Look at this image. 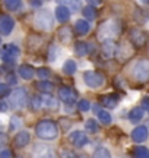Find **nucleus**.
Returning <instances> with one entry per match:
<instances>
[{"label":"nucleus","instance_id":"obj_35","mask_svg":"<svg viewBox=\"0 0 149 158\" xmlns=\"http://www.w3.org/2000/svg\"><path fill=\"white\" fill-rule=\"evenodd\" d=\"M9 92H10V89H9V85H6V84H0V97L7 95Z\"/></svg>","mask_w":149,"mask_h":158},{"label":"nucleus","instance_id":"obj_28","mask_svg":"<svg viewBox=\"0 0 149 158\" xmlns=\"http://www.w3.org/2000/svg\"><path fill=\"white\" fill-rule=\"evenodd\" d=\"M135 155H136V157H142V158H148L149 157V149L145 147L135 148Z\"/></svg>","mask_w":149,"mask_h":158},{"label":"nucleus","instance_id":"obj_29","mask_svg":"<svg viewBox=\"0 0 149 158\" xmlns=\"http://www.w3.org/2000/svg\"><path fill=\"white\" fill-rule=\"evenodd\" d=\"M78 107H79L80 111H89L91 110V102L88 101V100H79Z\"/></svg>","mask_w":149,"mask_h":158},{"label":"nucleus","instance_id":"obj_22","mask_svg":"<svg viewBox=\"0 0 149 158\" xmlns=\"http://www.w3.org/2000/svg\"><path fill=\"white\" fill-rule=\"evenodd\" d=\"M58 37H60V40H62L63 43L70 41V38H72V31H70L69 27H64V28L60 29V31H58Z\"/></svg>","mask_w":149,"mask_h":158},{"label":"nucleus","instance_id":"obj_32","mask_svg":"<svg viewBox=\"0 0 149 158\" xmlns=\"http://www.w3.org/2000/svg\"><path fill=\"white\" fill-rule=\"evenodd\" d=\"M41 106H42V98H41V97H34V98H32V108H34V110H38Z\"/></svg>","mask_w":149,"mask_h":158},{"label":"nucleus","instance_id":"obj_37","mask_svg":"<svg viewBox=\"0 0 149 158\" xmlns=\"http://www.w3.org/2000/svg\"><path fill=\"white\" fill-rule=\"evenodd\" d=\"M7 108H9V104H7L6 101H3V100H0V113L7 111Z\"/></svg>","mask_w":149,"mask_h":158},{"label":"nucleus","instance_id":"obj_3","mask_svg":"<svg viewBox=\"0 0 149 158\" xmlns=\"http://www.w3.org/2000/svg\"><path fill=\"white\" fill-rule=\"evenodd\" d=\"M35 27L41 31H50L54 27V19H53L51 12L48 9L40 10L35 15Z\"/></svg>","mask_w":149,"mask_h":158},{"label":"nucleus","instance_id":"obj_38","mask_svg":"<svg viewBox=\"0 0 149 158\" xmlns=\"http://www.w3.org/2000/svg\"><path fill=\"white\" fill-rule=\"evenodd\" d=\"M140 104H142V107H143L145 110H149V97H145V98H142Z\"/></svg>","mask_w":149,"mask_h":158},{"label":"nucleus","instance_id":"obj_34","mask_svg":"<svg viewBox=\"0 0 149 158\" xmlns=\"http://www.w3.org/2000/svg\"><path fill=\"white\" fill-rule=\"evenodd\" d=\"M21 126V120L18 117H12L10 118V130H15V129H18Z\"/></svg>","mask_w":149,"mask_h":158},{"label":"nucleus","instance_id":"obj_43","mask_svg":"<svg viewBox=\"0 0 149 158\" xmlns=\"http://www.w3.org/2000/svg\"><path fill=\"white\" fill-rule=\"evenodd\" d=\"M0 44H2V38H0Z\"/></svg>","mask_w":149,"mask_h":158},{"label":"nucleus","instance_id":"obj_36","mask_svg":"<svg viewBox=\"0 0 149 158\" xmlns=\"http://www.w3.org/2000/svg\"><path fill=\"white\" fill-rule=\"evenodd\" d=\"M6 79H7V84H9V85H15L18 82V81H16V76H15L13 73H9L7 76H6Z\"/></svg>","mask_w":149,"mask_h":158},{"label":"nucleus","instance_id":"obj_33","mask_svg":"<svg viewBox=\"0 0 149 158\" xmlns=\"http://www.w3.org/2000/svg\"><path fill=\"white\" fill-rule=\"evenodd\" d=\"M38 76H40L41 79H47L48 76H50V70H48V69H46V68L38 69Z\"/></svg>","mask_w":149,"mask_h":158},{"label":"nucleus","instance_id":"obj_7","mask_svg":"<svg viewBox=\"0 0 149 158\" xmlns=\"http://www.w3.org/2000/svg\"><path fill=\"white\" fill-rule=\"evenodd\" d=\"M10 104L13 108H23L26 104V91L18 88L10 94Z\"/></svg>","mask_w":149,"mask_h":158},{"label":"nucleus","instance_id":"obj_5","mask_svg":"<svg viewBox=\"0 0 149 158\" xmlns=\"http://www.w3.org/2000/svg\"><path fill=\"white\" fill-rule=\"evenodd\" d=\"M19 54H21V50L15 44H6L0 50V56H2L5 63H15L18 60Z\"/></svg>","mask_w":149,"mask_h":158},{"label":"nucleus","instance_id":"obj_30","mask_svg":"<svg viewBox=\"0 0 149 158\" xmlns=\"http://www.w3.org/2000/svg\"><path fill=\"white\" fill-rule=\"evenodd\" d=\"M103 51L107 57H111L113 56V53H114V45L111 44V43H107V44L103 45Z\"/></svg>","mask_w":149,"mask_h":158},{"label":"nucleus","instance_id":"obj_42","mask_svg":"<svg viewBox=\"0 0 149 158\" xmlns=\"http://www.w3.org/2000/svg\"><path fill=\"white\" fill-rule=\"evenodd\" d=\"M142 2H143V3H149V0H142Z\"/></svg>","mask_w":149,"mask_h":158},{"label":"nucleus","instance_id":"obj_10","mask_svg":"<svg viewBox=\"0 0 149 158\" xmlns=\"http://www.w3.org/2000/svg\"><path fill=\"white\" fill-rule=\"evenodd\" d=\"M69 141L73 143L76 148H82L83 145H86L88 143V136H86L85 132H80V130H76V132H73V133H70L69 136Z\"/></svg>","mask_w":149,"mask_h":158},{"label":"nucleus","instance_id":"obj_31","mask_svg":"<svg viewBox=\"0 0 149 158\" xmlns=\"http://www.w3.org/2000/svg\"><path fill=\"white\" fill-rule=\"evenodd\" d=\"M94 157H110V152L107 148H98L97 151L94 152Z\"/></svg>","mask_w":149,"mask_h":158},{"label":"nucleus","instance_id":"obj_15","mask_svg":"<svg viewBox=\"0 0 149 158\" xmlns=\"http://www.w3.org/2000/svg\"><path fill=\"white\" fill-rule=\"evenodd\" d=\"M145 116V108L143 107H135L129 113V118H130V122L132 123H138V122H140L142 118H143Z\"/></svg>","mask_w":149,"mask_h":158},{"label":"nucleus","instance_id":"obj_18","mask_svg":"<svg viewBox=\"0 0 149 158\" xmlns=\"http://www.w3.org/2000/svg\"><path fill=\"white\" fill-rule=\"evenodd\" d=\"M103 106L107 108H115L119 106V97L117 95H107L103 98Z\"/></svg>","mask_w":149,"mask_h":158},{"label":"nucleus","instance_id":"obj_41","mask_svg":"<svg viewBox=\"0 0 149 158\" xmlns=\"http://www.w3.org/2000/svg\"><path fill=\"white\" fill-rule=\"evenodd\" d=\"M89 3H94V5H98L99 3V0H88Z\"/></svg>","mask_w":149,"mask_h":158},{"label":"nucleus","instance_id":"obj_14","mask_svg":"<svg viewBox=\"0 0 149 158\" xmlns=\"http://www.w3.org/2000/svg\"><path fill=\"white\" fill-rule=\"evenodd\" d=\"M130 38H132V41L136 45H143L145 43H146L145 34L142 31H139V29H132V31H130Z\"/></svg>","mask_w":149,"mask_h":158},{"label":"nucleus","instance_id":"obj_26","mask_svg":"<svg viewBox=\"0 0 149 158\" xmlns=\"http://www.w3.org/2000/svg\"><path fill=\"white\" fill-rule=\"evenodd\" d=\"M74 53L79 57L85 56L86 53H88V44H85V43H78V44L74 45Z\"/></svg>","mask_w":149,"mask_h":158},{"label":"nucleus","instance_id":"obj_1","mask_svg":"<svg viewBox=\"0 0 149 158\" xmlns=\"http://www.w3.org/2000/svg\"><path fill=\"white\" fill-rule=\"evenodd\" d=\"M37 136L44 141H53L58 136V126L51 120H42L35 127Z\"/></svg>","mask_w":149,"mask_h":158},{"label":"nucleus","instance_id":"obj_9","mask_svg":"<svg viewBox=\"0 0 149 158\" xmlns=\"http://www.w3.org/2000/svg\"><path fill=\"white\" fill-rule=\"evenodd\" d=\"M58 97H60L66 104H69V106H72V104L76 102V92H74L72 88H69V86H62V88L58 89Z\"/></svg>","mask_w":149,"mask_h":158},{"label":"nucleus","instance_id":"obj_24","mask_svg":"<svg viewBox=\"0 0 149 158\" xmlns=\"http://www.w3.org/2000/svg\"><path fill=\"white\" fill-rule=\"evenodd\" d=\"M85 129L88 132H91V133H97L98 130H99V127H98V123L94 118H88L85 122Z\"/></svg>","mask_w":149,"mask_h":158},{"label":"nucleus","instance_id":"obj_40","mask_svg":"<svg viewBox=\"0 0 149 158\" xmlns=\"http://www.w3.org/2000/svg\"><path fill=\"white\" fill-rule=\"evenodd\" d=\"M0 157H12V152L9 149H3V151L0 152Z\"/></svg>","mask_w":149,"mask_h":158},{"label":"nucleus","instance_id":"obj_11","mask_svg":"<svg viewBox=\"0 0 149 158\" xmlns=\"http://www.w3.org/2000/svg\"><path fill=\"white\" fill-rule=\"evenodd\" d=\"M132 139L135 142H145L148 139V127L146 126H138V127H135L132 132Z\"/></svg>","mask_w":149,"mask_h":158},{"label":"nucleus","instance_id":"obj_17","mask_svg":"<svg viewBox=\"0 0 149 158\" xmlns=\"http://www.w3.org/2000/svg\"><path fill=\"white\" fill-rule=\"evenodd\" d=\"M74 28H76V31H78L79 35H86L88 31H89V22H86L85 19H78Z\"/></svg>","mask_w":149,"mask_h":158},{"label":"nucleus","instance_id":"obj_4","mask_svg":"<svg viewBox=\"0 0 149 158\" xmlns=\"http://www.w3.org/2000/svg\"><path fill=\"white\" fill-rule=\"evenodd\" d=\"M132 76L138 82H146L149 79V60H139L132 69Z\"/></svg>","mask_w":149,"mask_h":158},{"label":"nucleus","instance_id":"obj_16","mask_svg":"<svg viewBox=\"0 0 149 158\" xmlns=\"http://www.w3.org/2000/svg\"><path fill=\"white\" fill-rule=\"evenodd\" d=\"M18 73L21 75V78L22 79H26V81H29V79L34 78V69H32V66H28V64H22L21 68L18 69Z\"/></svg>","mask_w":149,"mask_h":158},{"label":"nucleus","instance_id":"obj_23","mask_svg":"<svg viewBox=\"0 0 149 158\" xmlns=\"http://www.w3.org/2000/svg\"><path fill=\"white\" fill-rule=\"evenodd\" d=\"M97 116H98V118H99V122L103 124H110L111 123V116H110V113L108 111H105V110H99L97 113Z\"/></svg>","mask_w":149,"mask_h":158},{"label":"nucleus","instance_id":"obj_6","mask_svg":"<svg viewBox=\"0 0 149 158\" xmlns=\"http://www.w3.org/2000/svg\"><path fill=\"white\" fill-rule=\"evenodd\" d=\"M83 81H85V84L89 86V88H101L105 82V79L101 73H98V72H94V70H88L83 73Z\"/></svg>","mask_w":149,"mask_h":158},{"label":"nucleus","instance_id":"obj_13","mask_svg":"<svg viewBox=\"0 0 149 158\" xmlns=\"http://www.w3.org/2000/svg\"><path fill=\"white\" fill-rule=\"evenodd\" d=\"M54 15H56V19H57L58 22H67L70 18V9L67 6H57L56 7V12H54Z\"/></svg>","mask_w":149,"mask_h":158},{"label":"nucleus","instance_id":"obj_27","mask_svg":"<svg viewBox=\"0 0 149 158\" xmlns=\"http://www.w3.org/2000/svg\"><path fill=\"white\" fill-rule=\"evenodd\" d=\"M83 15H85V18H86V19H89V21L95 19V18H97L95 7H94V6H86L85 9H83Z\"/></svg>","mask_w":149,"mask_h":158},{"label":"nucleus","instance_id":"obj_19","mask_svg":"<svg viewBox=\"0 0 149 158\" xmlns=\"http://www.w3.org/2000/svg\"><path fill=\"white\" fill-rule=\"evenodd\" d=\"M37 86H38V89H40L41 92H47V94H50V92L54 89V85L50 84L47 79H41L40 82L37 84Z\"/></svg>","mask_w":149,"mask_h":158},{"label":"nucleus","instance_id":"obj_8","mask_svg":"<svg viewBox=\"0 0 149 158\" xmlns=\"http://www.w3.org/2000/svg\"><path fill=\"white\" fill-rule=\"evenodd\" d=\"M15 28V21L9 15H0V34L9 35Z\"/></svg>","mask_w":149,"mask_h":158},{"label":"nucleus","instance_id":"obj_21","mask_svg":"<svg viewBox=\"0 0 149 158\" xmlns=\"http://www.w3.org/2000/svg\"><path fill=\"white\" fill-rule=\"evenodd\" d=\"M76 69H78V66H76V63L73 62V60H66L63 64V72L66 75H73L74 72H76Z\"/></svg>","mask_w":149,"mask_h":158},{"label":"nucleus","instance_id":"obj_20","mask_svg":"<svg viewBox=\"0 0 149 158\" xmlns=\"http://www.w3.org/2000/svg\"><path fill=\"white\" fill-rule=\"evenodd\" d=\"M42 106H44V107L51 108V110H54V108H57V107H58L57 101H56V98H53V97H50L48 94L42 97Z\"/></svg>","mask_w":149,"mask_h":158},{"label":"nucleus","instance_id":"obj_39","mask_svg":"<svg viewBox=\"0 0 149 158\" xmlns=\"http://www.w3.org/2000/svg\"><path fill=\"white\" fill-rule=\"evenodd\" d=\"M41 3H42L41 0H29V5L32 6V7H40Z\"/></svg>","mask_w":149,"mask_h":158},{"label":"nucleus","instance_id":"obj_12","mask_svg":"<svg viewBox=\"0 0 149 158\" xmlns=\"http://www.w3.org/2000/svg\"><path fill=\"white\" fill-rule=\"evenodd\" d=\"M31 141V135H29V132L26 130H21L16 136H15V147L16 148H23L26 147Z\"/></svg>","mask_w":149,"mask_h":158},{"label":"nucleus","instance_id":"obj_2","mask_svg":"<svg viewBox=\"0 0 149 158\" xmlns=\"http://www.w3.org/2000/svg\"><path fill=\"white\" fill-rule=\"evenodd\" d=\"M117 34H120V23L114 19L105 21L98 29V38L101 41H108V40L114 38Z\"/></svg>","mask_w":149,"mask_h":158},{"label":"nucleus","instance_id":"obj_25","mask_svg":"<svg viewBox=\"0 0 149 158\" xmlns=\"http://www.w3.org/2000/svg\"><path fill=\"white\" fill-rule=\"evenodd\" d=\"M3 3L5 6L9 9V10H18L19 7H21V3H22V0H3Z\"/></svg>","mask_w":149,"mask_h":158}]
</instances>
